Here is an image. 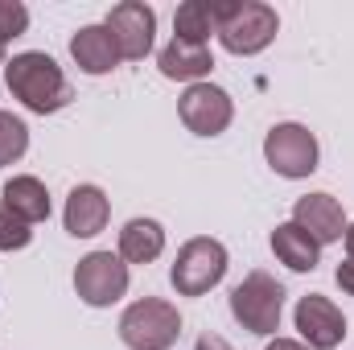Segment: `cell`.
Masks as SVG:
<instances>
[{
    "instance_id": "obj_1",
    "label": "cell",
    "mask_w": 354,
    "mask_h": 350,
    "mask_svg": "<svg viewBox=\"0 0 354 350\" xmlns=\"http://www.w3.org/2000/svg\"><path fill=\"white\" fill-rule=\"evenodd\" d=\"M4 83L12 91V99H21L33 116H50V111H62L75 91L66 83L62 66L41 54V50H29V54H17L12 62H4Z\"/></svg>"
},
{
    "instance_id": "obj_5",
    "label": "cell",
    "mask_w": 354,
    "mask_h": 350,
    "mask_svg": "<svg viewBox=\"0 0 354 350\" xmlns=\"http://www.w3.org/2000/svg\"><path fill=\"white\" fill-rule=\"evenodd\" d=\"M223 276H227V248L218 239H210V235H198V239L181 243L174 256V268H169L177 297H202Z\"/></svg>"
},
{
    "instance_id": "obj_16",
    "label": "cell",
    "mask_w": 354,
    "mask_h": 350,
    "mask_svg": "<svg viewBox=\"0 0 354 350\" xmlns=\"http://www.w3.org/2000/svg\"><path fill=\"white\" fill-rule=\"evenodd\" d=\"M272 252H276V260L284 264V268H292V272H313L317 260H322L317 239H313L309 231H301L292 219L272 231Z\"/></svg>"
},
{
    "instance_id": "obj_20",
    "label": "cell",
    "mask_w": 354,
    "mask_h": 350,
    "mask_svg": "<svg viewBox=\"0 0 354 350\" xmlns=\"http://www.w3.org/2000/svg\"><path fill=\"white\" fill-rule=\"evenodd\" d=\"M29 243H33L29 223H21V219L0 202V252H21V248H29Z\"/></svg>"
},
{
    "instance_id": "obj_25",
    "label": "cell",
    "mask_w": 354,
    "mask_h": 350,
    "mask_svg": "<svg viewBox=\"0 0 354 350\" xmlns=\"http://www.w3.org/2000/svg\"><path fill=\"white\" fill-rule=\"evenodd\" d=\"M342 243H346V256H354V223L346 227V235H342Z\"/></svg>"
},
{
    "instance_id": "obj_22",
    "label": "cell",
    "mask_w": 354,
    "mask_h": 350,
    "mask_svg": "<svg viewBox=\"0 0 354 350\" xmlns=\"http://www.w3.org/2000/svg\"><path fill=\"white\" fill-rule=\"evenodd\" d=\"M334 280H338V288H342V293H351V297H354V256H346V260L338 264Z\"/></svg>"
},
{
    "instance_id": "obj_24",
    "label": "cell",
    "mask_w": 354,
    "mask_h": 350,
    "mask_svg": "<svg viewBox=\"0 0 354 350\" xmlns=\"http://www.w3.org/2000/svg\"><path fill=\"white\" fill-rule=\"evenodd\" d=\"M264 350H309L305 342H297V338H276V342H268Z\"/></svg>"
},
{
    "instance_id": "obj_15",
    "label": "cell",
    "mask_w": 354,
    "mask_h": 350,
    "mask_svg": "<svg viewBox=\"0 0 354 350\" xmlns=\"http://www.w3.org/2000/svg\"><path fill=\"white\" fill-rule=\"evenodd\" d=\"M0 202L21 219V223H46L50 219V190L37 181V177L21 174V177H8L4 181V194H0Z\"/></svg>"
},
{
    "instance_id": "obj_3",
    "label": "cell",
    "mask_w": 354,
    "mask_h": 350,
    "mask_svg": "<svg viewBox=\"0 0 354 350\" xmlns=\"http://www.w3.org/2000/svg\"><path fill=\"white\" fill-rule=\"evenodd\" d=\"M231 313L248 334L272 338L280 330V313H284V284L268 272H248L231 288Z\"/></svg>"
},
{
    "instance_id": "obj_9",
    "label": "cell",
    "mask_w": 354,
    "mask_h": 350,
    "mask_svg": "<svg viewBox=\"0 0 354 350\" xmlns=\"http://www.w3.org/2000/svg\"><path fill=\"white\" fill-rule=\"evenodd\" d=\"M103 25L111 29V37H115V46H120V58L140 62V58L153 50L157 12H153L149 4H140V0H124V4H115V8L107 12Z\"/></svg>"
},
{
    "instance_id": "obj_18",
    "label": "cell",
    "mask_w": 354,
    "mask_h": 350,
    "mask_svg": "<svg viewBox=\"0 0 354 350\" xmlns=\"http://www.w3.org/2000/svg\"><path fill=\"white\" fill-rule=\"evenodd\" d=\"M210 33H218V17H214V0H185L174 12V37L206 46Z\"/></svg>"
},
{
    "instance_id": "obj_19",
    "label": "cell",
    "mask_w": 354,
    "mask_h": 350,
    "mask_svg": "<svg viewBox=\"0 0 354 350\" xmlns=\"http://www.w3.org/2000/svg\"><path fill=\"white\" fill-rule=\"evenodd\" d=\"M25 149H29V128H25V120H17L12 111H0V169L12 165V161H21Z\"/></svg>"
},
{
    "instance_id": "obj_17",
    "label": "cell",
    "mask_w": 354,
    "mask_h": 350,
    "mask_svg": "<svg viewBox=\"0 0 354 350\" xmlns=\"http://www.w3.org/2000/svg\"><path fill=\"white\" fill-rule=\"evenodd\" d=\"M165 252V227L157 219H132L120 231V260L124 264H153Z\"/></svg>"
},
{
    "instance_id": "obj_2",
    "label": "cell",
    "mask_w": 354,
    "mask_h": 350,
    "mask_svg": "<svg viewBox=\"0 0 354 350\" xmlns=\"http://www.w3.org/2000/svg\"><path fill=\"white\" fill-rule=\"evenodd\" d=\"M214 17H218V42L227 54H260L276 42L280 17L272 4L260 0H214Z\"/></svg>"
},
{
    "instance_id": "obj_10",
    "label": "cell",
    "mask_w": 354,
    "mask_h": 350,
    "mask_svg": "<svg viewBox=\"0 0 354 350\" xmlns=\"http://www.w3.org/2000/svg\"><path fill=\"white\" fill-rule=\"evenodd\" d=\"M297 330H301L309 350H334L346 338V317L330 297L309 293V297L297 301Z\"/></svg>"
},
{
    "instance_id": "obj_21",
    "label": "cell",
    "mask_w": 354,
    "mask_h": 350,
    "mask_svg": "<svg viewBox=\"0 0 354 350\" xmlns=\"http://www.w3.org/2000/svg\"><path fill=\"white\" fill-rule=\"evenodd\" d=\"M25 29H29V8L21 0H0V46H8Z\"/></svg>"
},
{
    "instance_id": "obj_11",
    "label": "cell",
    "mask_w": 354,
    "mask_h": 350,
    "mask_svg": "<svg viewBox=\"0 0 354 350\" xmlns=\"http://www.w3.org/2000/svg\"><path fill=\"white\" fill-rule=\"evenodd\" d=\"M292 223H297L301 231H309V235L317 239V248L338 243V239L346 235V227H351L346 214H342V202H338L334 194H305V198H297Z\"/></svg>"
},
{
    "instance_id": "obj_13",
    "label": "cell",
    "mask_w": 354,
    "mask_h": 350,
    "mask_svg": "<svg viewBox=\"0 0 354 350\" xmlns=\"http://www.w3.org/2000/svg\"><path fill=\"white\" fill-rule=\"evenodd\" d=\"M71 58L79 62L83 75H107L120 66V46L107 25H83L71 37Z\"/></svg>"
},
{
    "instance_id": "obj_14",
    "label": "cell",
    "mask_w": 354,
    "mask_h": 350,
    "mask_svg": "<svg viewBox=\"0 0 354 350\" xmlns=\"http://www.w3.org/2000/svg\"><path fill=\"white\" fill-rule=\"evenodd\" d=\"M157 66H161V75L165 79H177V83H202L206 75H210V66H214V58H210V46H194V42H181L174 37L161 54H157Z\"/></svg>"
},
{
    "instance_id": "obj_6",
    "label": "cell",
    "mask_w": 354,
    "mask_h": 350,
    "mask_svg": "<svg viewBox=\"0 0 354 350\" xmlns=\"http://www.w3.org/2000/svg\"><path fill=\"white\" fill-rule=\"evenodd\" d=\"M317 136L305 124H276L264 136V161L280 177H309L317 169Z\"/></svg>"
},
{
    "instance_id": "obj_12",
    "label": "cell",
    "mask_w": 354,
    "mask_h": 350,
    "mask_svg": "<svg viewBox=\"0 0 354 350\" xmlns=\"http://www.w3.org/2000/svg\"><path fill=\"white\" fill-rule=\"evenodd\" d=\"M107 214H111V202L99 185H75L71 198H66V210H62V223L75 239H91L107 227Z\"/></svg>"
},
{
    "instance_id": "obj_7",
    "label": "cell",
    "mask_w": 354,
    "mask_h": 350,
    "mask_svg": "<svg viewBox=\"0 0 354 350\" xmlns=\"http://www.w3.org/2000/svg\"><path fill=\"white\" fill-rule=\"evenodd\" d=\"M75 293L91 309H107L128 293V264L111 252H91L75 268Z\"/></svg>"
},
{
    "instance_id": "obj_8",
    "label": "cell",
    "mask_w": 354,
    "mask_h": 350,
    "mask_svg": "<svg viewBox=\"0 0 354 350\" xmlns=\"http://www.w3.org/2000/svg\"><path fill=\"white\" fill-rule=\"evenodd\" d=\"M177 116H181V124L194 136H218V132L231 128L235 103H231L227 91L214 87V83H194V87H185V95H181Z\"/></svg>"
},
{
    "instance_id": "obj_4",
    "label": "cell",
    "mask_w": 354,
    "mask_h": 350,
    "mask_svg": "<svg viewBox=\"0 0 354 350\" xmlns=\"http://www.w3.org/2000/svg\"><path fill=\"white\" fill-rule=\"evenodd\" d=\"M177 334H181V313L161 297L132 301L120 317V342L128 350H169Z\"/></svg>"
},
{
    "instance_id": "obj_23",
    "label": "cell",
    "mask_w": 354,
    "mask_h": 350,
    "mask_svg": "<svg viewBox=\"0 0 354 350\" xmlns=\"http://www.w3.org/2000/svg\"><path fill=\"white\" fill-rule=\"evenodd\" d=\"M194 350H231V347H227V342H223L218 334H202V338H198V347H194Z\"/></svg>"
},
{
    "instance_id": "obj_26",
    "label": "cell",
    "mask_w": 354,
    "mask_h": 350,
    "mask_svg": "<svg viewBox=\"0 0 354 350\" xmlns=\"http://www.w3.org/2000/svg\"><path fill=\"white\" fill-rule=\"evenodd\" d=\"M0 66H4V46H0Z\"/></svg>"
}]
</instances>
